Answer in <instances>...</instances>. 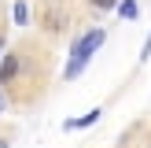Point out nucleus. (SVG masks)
Masks as SVG:
<instances>
[{"label":"nucleus","mask_w":151,"mask_h":148,"mask_svg":"<svg viewBox=\"0 0 151 148\" xmlns=\"http://www.w3.org/2000/svg\"><path fill=\"white\" fill-rule=\"evenodd\" d=\"M0 148H11V141H7V137H0Z\"/></svg>","instance_id":"nucleus-8"},{"label":"nucleus","mask_w":151,"mask_h":148,"mask_svg":"<svg viewBox=\"0 0 151 148\" xmlns=\"http://www.w3.org/2000/svg\"><path fill=\"white\" fill-rule=\"evenodd\" d=\"M15 74H19V56H15V52H7V56L0 59V85H7Z\"/></svg>","instance_id":"nucleus-3"},{"label":"nucleus","mask_w":151,"mask_h":148,"mask_svg":"<svg viewBox=\"0 0 151 148\" xmlns=\"http://www.w3.org/2000/svg\"><path fill=\"white\" fill-rule=\"evenodd\" d=\"M0 52H4V37H0ZM0 59H4V56H0Z\"/></svg>","instance_id":"nucleus-10"},{"label":"nucleus","mask_w":151,"mask_h":148,"mask_svg":"<svg viewBox=\"0 0 151 148\" xmlns=\"http://www.w3.org/2000/svg\"><path fill=\"white\" fill-rule=\"evenodd\" d=\"M100 115H103V107H88L81 118H66V122H63V130H88V126H96V122H100Z\"/></svg>","instance_id":"nucleus-2"},{"label":"nucleus","mask_w":151,"mask_h":148,"mask_svg":"<svg viewBox=\"0 0 151 148\" xmlns=\"http://www.w3.org/2000/svg\"><path fill=\"white\" fill-rule=\"evenodd\" d=\"M118 15H122V19H137L140 4H137V0H122V4H118Z\"/></svg>","instance_id":"nucleus-5"},{"label":"nucleus","mask_w":151,"mask_h":148,"mask_svg":"<svg viewBox=\"0 0 151 148\" xmlns=\"http://www.w3.org/2000/svg\"><path fill=\"white\" fill-rule=\"evenodd\" d=\"M11 19H15V26H26V22H29V7H26V0H15Z\"/></svg>","instance_id":"nucleus-4"},{"label":"nucleus","mask_w":151,"mask_h":148,"mask_svg":"<svg viewBox=\"0 0 151 148\" xmlns=\"http://www.w3.org/2000/svg\"><path fill=\"white\" fill-rule=\"evenodd\" d=\"M147 59H151V33L144 37V48H140V63H147Z\"/></svg>","instance_id":"nucleus-6"},{"label":"nucleus","mask_w":151,"mask_h":148,"mask_svg":"<svg viewBox=\"0 0 151 148\" xmlns=\"http://www.w3.org/2000/svg\"><path fill=\"white\" fill-rule=\"evenodd\" d=\"M103 41H107V30H88V33H81L78 41H74V48H70V59H66V67H63V78L74 81L88 67V59L103 48Z\"/></svg>","instance_id":"nucleus-1"},{"label":"nucleus","mask_w":151,"mask_h":148,"mask_svg":"<svg viewBox=\"0 0 151 148\" xmlns=\"http://www.w3.org/2000/svg\"><path fill=\"white\" fill-rule=\"evenodd\" d=\"M0 111H4V93H0Z\"/></svg>","instance_id":"nucleus-9"},{"label":"nucleus","mask_w":151,"mask_h":148,"mask_svg":"<svg viewBox=\"0 0 151 148\" xmlns=\"http://www.w3.org/2000/svg\"><path fill=\"white\" fill-rule=\"evenodd\" d=\"M92 4H96V7H103V11H107V7H118V4H122V0H92Z\"/></svg>","instance_id":"nucleus-7"}]
</instances>
